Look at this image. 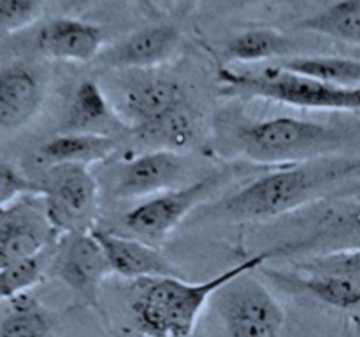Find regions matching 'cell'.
<instances>
[{
  "label": "cell",
  "instance_id": "cell-1",
  "mask_svg": "<svg viewBox=\"0 0 360 337\" xmlns=\"http://www.w3.org/2000/svg\"><path fill=\"white\" fill-rule=\"evenodd\" d=\"M352 179H360V157H327L266 172L211 206V214L231 221H267L333 199Z\"/></svg>",
  "mask_w": 360,
  "mask_h": 337
},
{
  "label": "cell",
  "instance_id": "cell-2",
  "mask_svg": "<svg viewBox=\"0 0 360 337\" xmlns=\"http://www.w3.org/2000/svg\"><path fill=\"white\" fill-rule=\"evenodd\" d=\"M267 262H271L269 253L259 251L245 262L199 283L186 281L183 276L132 281L129 305L134 323L146 337H192L213 295L234 277L260 269Z\"/></svg>",
  "mask_w": 360,
  "mask_h": 337
},
{
  "label": "cell",
  "instance_id": "cell-3",
  "mask_svg": "<svg viewBox=\"0 0 360 337\" xmlns=\"http://www.w3.org/2000/svg\"><path fill=\"white\" fill-rule=\"evenodd\" d=\"M355 139L357 133L348 126L288 116L241 123L234 133V144L243 157L273 167L341 157Z\"/></svg>",
  "mask_w": 360,
  "mask_h": 337
},
{
  "label": "cell",
  "instance_id": "cell-4",
  "mask_svg": "<svg viewBox=\"0 0 360 337\" xmlns=\"http://www.w3.org/2000/svg\"><path fill=\"white\" fill-rule=\"evenodd\" d=\"M217 79L225 97L260 98L295 107L360 114V88L338 86L280 65H269L259 72L220 69Z\"/></svg>",
  "mask_w": 360,
  "mask_h": 337
},
{
  "label": "cell",
  "instance_id": "cell-5",
  "mask_svg": "<svg viewBox=\"0 0 360 337\" xmlns=\"http://www.w3.org/2000/svg\"><path fill=\"white\" fill-rule=\"evenodd\" d=\"M292 225L294 234L262 249L269 253L271 260L281 256H302L304 260L360 248V199H333L299 216Z\"/></svg>",
  "mask_w": 360,
  "mask_h": 337
},
{
  "label": "cell",
  "instance_id": "cell-6",
  "mask_svg": "<svg viewBox=\"0 0 360 337\" xmlns=\"http://www.w3.org/2000/svg\"><path fill=\"white\" fill-rule=\"evenodd\" d=\"M42 207L58 235L94 232L98 220V183L84 165H49L39 183Z\"/></svg>",
  "mask_w": 360,
  "mask_h": 337
},
{
  "label": "cell",
  "instance_id": "cell-7",
  "mask_svg": "<svg viewBox=\"0 0 360 337\" xmlns=\"http://www.w3.org/2000/svg\"><path fill=\"white\" fill-rule=\"evenodd\" d=\"M253 270L229 281L211 298L227 337H280L285 311Z\"/></svg>",
  "mask_w": 360,
  "mask_h": 337
},
{
  "label": "cell",
  "instance_id": "cell-8",
  "mask_svg": "<svg viewBox=\"0 0 360 337\" xmlns=\"http://www.w3.org/2000/svg\"><path fill=\"white\" fill-rule=\"evenodd\" d=\"M231 178L232 168H213L183 186L146 199L123 216V225L134 237L158 244Z\"/></svg>",
  "mask_w": 360,
  "mask_h": 337
},
{
  "label": "cell",
  "instance_id": "cell-9",
  "mask_svg": "<svg viewBox=\"0 0 360 337\" xmlns=\"http://www.w3.org/2000/svg\"><path fill=\"white\" fill-rule=\"evenodd\" d=\"M132 76L120 83L115 97H109L116 116L127 132H136L155 121L176 105L188 100L185 86L169 76L132 70Z\"/></svg>",
  "mask_w": 360,
  "mask_h": 337
},
{
  "label": "cell",
  "instance_id": "cell-10",
  "mask_svg": "<svg viewBox=\"0 0 360 337\" xmlns=\"http://www.w3.org/2000/svg\"><path fill=\"white\" fill-rule=\"evenodd\" d=\"M188 181L192 179L185 153L148 150L120 165L111 193L115 199L122 200L151 199Z\"/></svg>",
  "mask_w": 360,
  "mask_h": 337
},
{
  "label": "cell",
  "instance_id": "cell-11",
  "mask_svg": "<svg viewBox=\"0 0 360 337\" xmlns=\"http://www.w3.org/2000/svg\"><path fill=\"white\" fill-rule=\"evenodd\" d=\"M49 267L53 276L90 305L98 304L102 281L112 274L111 265L91 232L60 235Z\"/></svg>",
  "mask_w": 360,
  "mask_h": 337
},
{
  "label": "cell",
  "instance_id": "cell-12",
  "mask_svg": "<svg viewBox=\"0 0 360 337\" xmlns=\"http://www.w3.org/2000/svg\"><path fill=\"white\" fill-rule=\"evenodd\" d=\"M58 237L46 218L41 197L0 209V270L42 255Z\"/></svg>",
  "mask_w": 360,
  "mask_h": 337
},
{
  "label": "cell",
  "instance_id": "cell-13",
  "mask_svg": "<svg viewBox=\"0 0 360 337\" xmlns=\"http://www.w3.org/2000/svg\"><path fill=\"white\" fill-rule=\"evenodd\" d=\"M181 41L183 34L176 25H150L105 46L97 62L108 69L151 70L174 58Z\"/></svg>",
  "mask_w": 360,
  "mask_h": 337
},
{
  "label": "cell",
  "instance_id": "cell-14",
  "mask_svg": "<svg viewBox=\"0 0 360 337\" xmlns=\"http://www.w3.org/2000/svg\"><path fill=\"white\" fill-rule=\"evenodd\" d=\"M91 234L101 244L112 274L132 281L148 279V277L183 276L181 270L150 242L98 230V228H95Z\"/></svg>",
  "mask_w": 360,
  "mask_h": 337
},
{
  "label": "cell",
  "instance_id": "cell-15",
  "mask_svg": "<svg viewBox=\"0 0 360 337\" xmlns=\"http://www.w3.org/2000/svg\"><path fill=\"white\" fill-rule=\"evenodd\" d=\"M262 272L280 290L304 295L320 304L341 309V311H359L360 309V281L354 277L299 269L294 272L280 269H262Z\"/></svg>",
  "mask_w": 360,
  "mask_h": 337
},
{
  "label": "cell",
  "instance_id": "cell-16",
  "mask_svg": "<svg viewBox=\"0 0 360 337\" xmlns=\"http://www.w3.org/2000/svg\"><path fill=\"white\" fill-rule=\"evenodd\" d=\"M35 46L48 58L74 63L97 60L105 48L102 28L76 18H58L46 23L37 32Z\"/></svg>",
  "mask_w": 360,
  "mask_h": 337
},
{
  "label": "cell",
  "instance_id": "cell-17",
  "mask_svg": "<svg viewBox=\"0 0 360 337\" xmlns=\"http://www.w3.org/2000/svg\"><path fill=\"white\" fill-rule=\"evenodd\" d=\"M44 100V84L25 63L0 69V130H20L37 116Z\"/></svg>",
  "mask_w": 360,
  "mask_h": 337
},
{
  "label": "cell",
  "instance_id": "cell-18",
  "mask_svg": "<svg viewBox=\"0 0 360 337\" xmlns=\"http://www.w3.org/2000/svg\"><path fill=\"white\" fill-rule=\"evenodd\" d=\"M120 128L125 130V126L116 116L108 93L95 81H81L67 105L63 132L111 136Z\"/></svg>",
  "mask_w": 360,
  "mask_h": 337
},
{
  "label": "cell",
  "instance_id": "cell-19",
  "mask_svg": "<svg viewBox=\"0 0 360 337\" xmlns=\"http://www.w3.org/2000/svg\"><path fill=\"white\" fill-rule=\"evenodd\" d=\"M132 136L150 150L185 153L192 150L199 139V118L190 100H186L143 128L132 132Z\"/></svg>",
  "mask_w": 360,
  "mask_h": 337
},
{
  "label": "cell",
  "instance_id": "cell-20",
  "mask_svg": "<svg viewBox=\"0 0 360 337\" xmlns=\"http://www.w3.org/2000/svg\"><path fill=\"white\" fill-rule=\"evenodd\" d=\"M118 150V140L102 133L62 132L39 147V154L49 165H90L111 158Z\"/></svg>",
  "mask_w": 360,
  "mask_h": 337
},
{
  "label": "cell",
  "instance_id": "cell-21",
  "mask_svg": "<svg viewBox=\"0 0 360 337\" xmlns=\"http://www.w3.org/2000/svg\"><path fill=\"white\" fill-rule=\"evenodd\" d=\"M297 42L273 28H255L229 39L224 55L229 62L259 63L264 60H287L297 55Z\"/></svg>",
  "mask_w": 360,
  "mask_h": 337
},
{
  "label": "cell",
  "instance_id": "cell-22",
  "mask_svg": "<svg viewBox=\"0 0 360 337\" xmlns=\"http://www.w3.org/2000/svg\"><path fill=\"white\" fill-rule=\"evenodd\" d=\"M299 30L360 46V0H338L326 9L304 18Z\"/></svg>",
  "mask_w": 360,
  "mask_h": 337
},
{
  "label": "cell",
  "instance_id": "cell-23",
  "mask_svg": "<svg viewBox=\"0 0 360 337\" xmlns=\"http://www.w3.org/2000/svg\"><path fill=\"white\" fill-rule=\"evenodd\" d=\"M276 65L338 86L360 88V60L330 55H299L281 60Z\"/></svg>",
  "mask_w": 360,
  "mask_h": 337
},
{
  "label": "cell",
  "instance_id": "cell-24",
  "mask_svg": "<svg viewBox=\"0 0 360 337\" xmlns=\"http://www.w3.org/2000/svg\"><path fill=\"white\" fill-rule=\"evenodd\" d=\"M0 337H55V316L27 293L14 298L0 322Z\"/></svg>",
  "mask_w": 360,
  "mask_h": 337
},
{
  "label": "cell",
  "instance_id": "cell-25",
  "mask_svg": "<svg viewBox=\"0 0 360 337\" xmlns=\"http://www.w3.org/2000/svg\"><path fill=\"white\" fill-rule=\"evenodd\" d=\"M44 253L0 270V302L14 300L34 288L44 277Z\"/></svg>",
  "mask_w": 360,
  "mask_h": 337
},
{
  "label": "cell",
  "instance_id": "cell-26",
  "mask_svg": "<svg viewBox=\"0 0 360 337\" xmlns=\"http://www.w3.org/2000/svg\"><path fill=\"white\" fill-rule=\"evenodd\" d=\"M294 267H297L299 270H309V272L340 274V276L354 277L360 281V248L297 260Z\"/></svg>",
  "mask_w": 360,
  "mask_h": 337
},
{
  "label": "cell",
  "instance_id": "cell-27",
  "mask_svg": "<svg viewBox=\"0 0 360 337\" xmlns=\"http://www.w3.org/2000/svg\"><path fill=\"white\" fill-rule=\"evenodd\" d=\"M46 0H0V32L14 34L39 20Z\"/></svg>",
  "mask_w": 360,
  "mask_h": 337
},
{
  "label": "cell",
  "instance_id": "cell-28",
  "mask_svg": "<svg viewBox=\"0 0 360 337\" xmlns=\"http://www.w3.org/2000/svg\"><path fill=\"white\" fill-rule=\"evenodd\" d=\"M28 197H41L37 183L25 178L13 165L0 164V209H6Z\"/></svg>",
  "mask_w": 360,
  "mask_h": 337
},
{
  "label": "cell",
  "instance_id": "cell-29",
  "mask_svg": "<svg viewBox=\"0 0 360 337\" xmlns=\"http://www.w3.org/2000/svg\"><path fill=\"white\" fill-rule=\"evenodd\" d=\"M357 195H360V179H357L355 183H352V186H345L343 190H340L333 199H348V197H357Z\"/></svg>",
  "mask_w": 360,
  "mask_h": 337
},
{
  "label": "cell",
  "instance_id": "cell-30",
  "mask_svg": "<svg viewBox=\"0 0 360 337\" xmlns=\"http://www.w3.org/2000/svg\"><path fill=\"white\" fill-rule=\"evenodd\" d=\"M343 337H360V323L354 322V319L347 322V325H345Z\"/></svg>",
  "mask_w": 360,
  "mask_h": 337
},
{
  "label": "cell",
  "instance_id": "cell-31",
  "mask_svg": "<svg viewBox=\"0 0 360 337\" xmlns=\"http://www.w3.org/2000/svg\"><path fill=\"white\" fill-rule=\"evenodd\" d=\"M150 2L155 4V6H158V7H172L179 2H185V0H150Z\"/></svg>",
  "mask_w": 360,
  "mask_h": 337
},
{
  "label": "cell",
  "instance_id": "cell-32",
  "mask_svg": "<svg viewBox=\"0 0 360 337\" xmlns=\"http://www.w3.org/2000/svg\"><path fill=\"white\" fill-rule=\"evenodd\" d=\"M231 2L239 4V6H252V4L260 2V0H231Z\"/></svg>",
  "mask_w": 360,
  "mask_h": 337
}]
</instances>
